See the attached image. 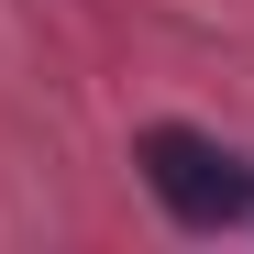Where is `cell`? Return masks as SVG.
<instances>
[{
  "label": "cell",
  "mask_w": 254,
  "mask_h": 254,
  "mask_svg": "<svg viewBox=\"0 0 254 254\" xmlns=\"http://www.w3.org/2000/svg\"><path fill=\"white\" fill-rule=\"evenodd\" d=\"M133 166H144V188L177 210L188 232H221V221H243L254 210V166L221 144V133H188V122H155V133L133 144Z\"/></svg>",
  "instance_id": "cell-1"
}]
</instances>
